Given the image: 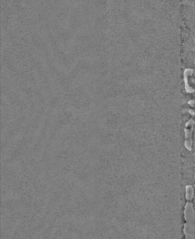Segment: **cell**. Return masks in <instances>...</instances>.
<instances>
[{
  "label": "cell",
  "mask_w": 195,
  "mask_h": 239,
  "mask_svg": "<svg viewBox=\"0 0 195 239\" xmlns=\"http://www.w3.org/2000/svg\"><path fill=\"white\" fill-rule=\"evenodd\" d=\"M194 121L192 118L188 122L186 123V128L184 129L185 131V141L184 145L187 149L190 151L192 150V134L193 130V126Z\"/></svg>",
  "instance_id": "obj_1"
},
{
  "label": "cell",
  "mask_w": 195,
  "mask_h": 239,
  "mask_svg": "<svg viewBox=\"0 0 195 239\" xmlns=\"http://www.w3.org/2000/svg\"><path fill=\"white\" fill-rule=\"evenodd\" d=\"M186 198L188 200H192L194 194V190L191 185L186 186Z\"/></svg>",
  "instance_id": "obj_2"
},
{
  "label": "cell",
  "mask_w": 195,
  "mask_h": 239,
  "mask_svg": "<svg viewBox=\"0 0 195 239\" xmlns=\"http://www.w3.org/2000/svg\"><path fill=\"white\" fill-rule=\"evenodd\" d=\"M189 112H190V114H192V115H193H193H194L195 113H194V110H190V111Z\"/></svg>",
  "instance_id": "obj_3"
}]
</instances>
